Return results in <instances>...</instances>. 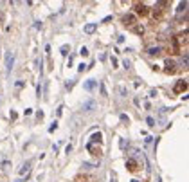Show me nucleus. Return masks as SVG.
<instances>
[{
	"instance_id": "5701e85b",
	"label": "nucleus",
	"mask_w": 189,
	"mask_h": 182,
	"mask_svg": "<svg viewBox=\"0 0 189 182\" xmlns=\"http://www.w3.org/2000/svg\"><path fill=\"white\" fill-rule=\"evenodd\" d=\"M56 128H58V123H56V121H54V123H52V125H51V126H49V132H54Z\"/></svg>"
},
{
	"instance_id": "9b49d317",
	"label": "nucleus",
	"mask_w": 189,
	"mask_h": 182,
	"mask_svg": "<svg viewBox=\"0 0 189 182\" xmlns=\"http://www.w3.org/2000/svg\"><path fill=\"white\" fill-rule=\"evenodd\" d=\"M131 31H133L135 32V34H144V26H142V23H135V26L133 27H131Z\"/></svg>"
},
{
	"instance_id": "bb28decb",
	"label": "nucleus",
	"mask_w": 189,
	"mask_h": 182,
	"mask_svg": "<svg viewBox=\"0 0 189 182\" xmlns=\"http://www.w3.org/2000/svg\"><path fill=\"white\" fill-rule=\"evenodd\" d=\"M78 70H79V72H83V70H87V65H83V63H81L79 67H78Z\"/></svg>"
},
{
	"instance_id": "2eb2a0df",
	"label": "nucleus",
	"mask_w": 189,
	"mask_h": 182,
	"mask_svg": "<svg viewBox=\"0 0 189 182\" xmlns=\"http://www.w3.org/2000/svg\"><path fill=\"white\" fill-rule=\"evenodd\" d=\"M31 171V162H25L22 166V170H20V175H25V173H29Z\"/></svg>"
},
{
	"instance_id": "f257e3e1",
	"label": "nucleus",
	"mask_w": 189,
	"mask_h": 182,
	"mask_svg": "<svg viewBox=\"0 0 189 182\" xmlns=\"http://www.w3.org/2000/svg\"><path fill=\"white\" fill-rule=\"evenodd\" d=\"M184 45H187V31L184 32V34H178L175 38H171V47H173L175 52H178Z\"/></svg>"
},
{
	"instance_id": "cd10ccee",
	"label": "nucleus",
	"mask_w": 189,
	"mask_h": 182,
	"mask_svg": "<svg viewBox=\"0 0 189 182\" xmlns=\"http://www.w3.org/2000/svg\"><path fill=\"white\" fill-rule=\"evenodd\" d=\"M63 114V106H58V110H56V115H61Z\"/></svg>"
},
{
	"instance_id": "c756f323",
	"label": "nucleus",
	"mask_w": 189,
	"mask_h": 182,
	"mask_svg": "<svg viewBox=\"0 0 189 182\" xmlns=\"http://www.w3.org/2000/svg\"><path fill=\"white\" fill-rule=\"evenodd\" d=\"M65 152H67V153H70V152H72V144H69L67 148H65Z\"/></svg>"
},
{
	"instance_id": "9d476101",
	"label": "nucleus",
	"mask_w": 189,
	"mask_h": 182,
	"mask_svg": "<svg viewBox=\"0 0 189 182\" xmlns=\"http://www.w3.org/2000/svg\"><path fill=\"white\" fill-rule=\"evenodd\" d=\"M101 141H103V134H101V132H96V134H92V137H90V143H101Z\"/></svg>"
},
{
	"instance_id": "a211bd4d",
	"label": "nucleus",
	"mask_w": 189,
	"mask_h": 182,
	"mask_svg": "<svg viewBox=\"0 0 189 182\" xmlns=\"http://www.w3.org/2000/svg\"><path fill=\"white\" fill-rule=\"evenodd\" d=\"M74 85H76V81H74V79H69L67 83H65V88H67V90H72Z\"/></svg>"
},
{
	"instance_id": "412c9836",
	"label": "nucleus",
	"mask_w": 189,
	"mask_h": 182,
	"mask_svg": "<svg viewBox=\"0 0 189 182\" xmlns=\"http://www.w3.org/2000/svg\"><path fill=\"white\" fill-rule=\"evenodd\" d=\"M110 182H117V175H115V171H112V173H110Z\"/></svg>"
},
{
	"instance_id": "7ed1b4c3",
	"label": "nucleus",
	"mask_w": 189,
	"mask_h": 182,
	"mask_svg": "<svg viewBox=\"0 0 189 182\" xmlns=\"http://www.w3.org/2000/svg\"><path fill=\"white\" fill-rule=\"evenodd\" d=\"M186 90H187V81L186 79H178L175 83V87H173V92L175 94H182V92H186Z\"/></svg>"
},
{
	"instance_id": "4be33fe9",
	"label": "nucleus",
	"mask_w": 189,
	"mask_h": 182,
	"mask_svg": "<svg viewBox=\"0 0 189 182\" xmlns=\"http://www.w3.org/2000/svg\"><path fill=\"white\" fill-rule=\"evenodd\" d=\"M117 65H119L117 58H113V56H112V67H113V69H117Z\"/></svg>"
},
{
	"instance_id": "dca6fc26",
	"label": "nucleus",
	"mask_w": 189,
	"mask_h": 182,
	"mask_svg": "<svg viewBox=\"0 0 189 182\" xmlns=\"http://www.w3.org/2000/svg\"><path fill=\"white\" fill-rule=\"evenodd\" d=\"M186 9H187V2H180L178 7H177V13H184Z\"/></svg>"
},
{
	"instance_id": "393cba45",
	"label": "nucleus",
	"mask_w": 189,
	"mask_h": 182,
	"mask_svg": "<svg viewBox=\"0 0 189 182\" xmlns=\"http://www.w3.org/2000/svg\"><path fill=\"white\" fill-rule=\"evenodd\" d=\"M146 121H148V125H150V126H155V119L153 117H148Z\"/></svg>"
},
{
	"instance_id": "7c9ffc66",
	"label": "nucleus",
	"mask_w": 189,
	"mask_h": 182,
	"mask_svg": "<svg viewBox=\"0 0 189 182\" xmlns=\"http://www.w3.org/2000/svg\"><path fill=\"white\" fill-rule=\"evenodd\" d=\"M131 182H139V180H131Z\"/></svg>"
},
{
	"instance_id": "6e6552de",
	"label": "nucleus",
	"mask_w": 189,
	"mask_h": 182,
	"mask_svg": "<svg viewBox=\"0 0 189 182\" xmlns=\"http://www.w3.org/2000/svg\"><path fill=\"white\" fill-rule=\"evenodd\" d=\"M126 168H128V171H137V170H139V166H137V161H133V159H128V161H126Z\"/></svg>"
},
{
	"instance_id": "1a4fd4ad",
	"label": "nucleus",
	"mask_w": 189,
	"mask_h": 182,
	"mask_svg": "<svg viewBox=\"0 0 189 182\" xmlns=\"http://www.w3.org/2000/svg\"><path fill=\"white\" fill-rule=\"evenodd\" d=\"M13 63H14V56H11V54H7L5 56V65H7V74L11 72V69H13Z\"/></svg>"
},
{
	"instance_id": "f03ea898",
	"label": "nucleus",
	"mask_w": 189,
	"mask_h": 182,
	"mask_svg": "<svg viewBox=\"0 0 189 182\" xmlns=\"http://www.w3.org/2000/svg\"><path fill=\"white\" fill-rule=\"evenodd\" d=\"M122 23H124V26H128V27L131 29V27H133L135 23H137V16H135L133 13H128V14L122 16Z\"/></svg>"
},
{
	"instance_id": "b1692460",
	"label": "nucleus",
	"mask_w": 189,
	"mask_h": 182,
	"mask_svg": "<svg viewBox=\"0 0 189 182\" xmlns=\"http://www.w3.org/2000/svg\"><path fill=\"white\" fill-rule=\"evenodd\" d=\"M99 90H101V96H106V88H104V85H103V83L99 85Z\"/></svg>"
},
{
	"instance_id": "a878e982",
	"label": "nucleus",
	"mask_w": 189,
	"mask_h": 182,
	"mask_svg": "<svg viewBox=\"0 0 189 182\" xmlns=\"http://www.w3.org/2000/svg\"><path fill=\"white\" fill-rule=\"evenodd\" d=\"M122 65H124V69H130V65H131V61H130V60H124V61H122Z\"/></svg>"
},
{
	"instance_id": "4468645a",
	"label": "nucleus",
	"mask_w": 189,
	"mask_h": 182,
	"mask_svg": "<svg viewBox=\"0 0 189 182\" xmlns=\"http://www.w3.org/2000/svg\"><path fill=\"white\" fill-rule=\"evenodd\" d=\"M96 27H97L96 23H87V26H85V29H83V31L87 32V34H92V32L96 31Z\"/></svg>"
},
{
	"instance_id": "39448f33",
	"label": "nucleus",
	"mask_w": 189,
	"mask_h": 182,
	"mask_svg": "<svg viewBox=\"0 0 189 182\" xmlns=\"http://www.w3.org/2000/svg\"><path fill=\"white\" fill-rule=\"evenodd\" d=\"M164 70H166L168 74H175L177 72V61L168 58V60H166V69H164Z\"/></svg>"
},
{
	"instance_id": "6ab92c4d",
	"label": "nucleus",
	"mask_w": 189,
	"mask_h": 182,
	"mask_svg": "<svg viewBox=\"0 0 189 182\" xmlns=\"http://www.w3.org/2000/svg\"><path fill=\"white\" fill-rule=\"evenodd\" d=\"M79 54H81V56H88V49H87V47H81V49H79Z\"/></svg>"
},
{
	"instance_id": "f3484780",
	"label": "nucleus",
	"mask_w": 189,
	"mask_h": 182,
	"mask_svg": "<svg viewBox=\"0 0 189 182\" xmlns=\"http://www.w3.org/2000/svg\"><path fill=\"white\" fill-rule=\"evenodd\" d=\"M69 51H70V45H61V49H60V52H61L63 56H67Z\"/></svg>"
},
{
	"instance_id": "423d86ee",
	"label": "nucleus",
	"mask_w": 189,
	"mask_h": 182,
	"mask_svg": "<svg viewBox=\"0 0 189 182\" xmlns=\"http://www.w3.org/2000/svg\"><path fill=\"white\" fill-rule=\"evenodd\" d=\"M87 150H88L90 153H92V155H97V157H99V155L103 153V150H101V146H96L94 143H88V144H87Z\"/></svg>"
},
{
	"instance_id": "f8f14e48",
	"label": "nucleus",
	"mask_w": 189,
	"mask_h": 182,
	"mask_svg": "<svg viewBox=\"0 0 189 182\" xmlns=\"http://www.w3.org/2000/svg\"><path fill=\"white\" fill-rule=\"evenodd\" d=\"M96 85H97V81H96V79H88L87 83H85V90H88V92H92V90L96 88Z\"/></svg>"
},
{
	"instance_id": "ddd939ff",
	"label": "nucleus",
	"mask_w": 189,
	"mask_h": 182,
	"mask_svg": "<svg viewBox=\"0 0 189 182\" xmlns=\"http://www.w3.org/2000/svg\"><path fill=\"white\" fill-rule=\"evenodd\" d=\"M96 108V101H87L85 105H83V110L85 112H92Z\"/></svg>"
},
{
	"instance_id": "aec40b11",
	"label": "nucleus",
	"mask_w": 189,
	"mask_h": 182,
	"mask_svg": "<svg viewBox=\"0 0 189 182\" xmlns=\"http://www.w3.org/2000/svg\"><path fill=\"white\" fill-rule=\"evenodd\" d=\"M119 94H121V96H128V90H126L124 87H119Z\"/></svg>"
},
{
	"instance_id": "0eeeda50",
	"label": "nucleus",
	"mask_w": 189,
	"mask_h": 182,
	"mask_svg": "<svg viewBox=\"0 0 189 182\" xmlns=\"http://www.w3.org/2000/svg\"><path fill=\"white\" fill-rule=\"evenodd\" d=\"M146 52H148V56H159L162 52V49L160 47H148Z\"/></svg>"
},
{
	"instance_id": "c85d7f7f",
	"label": "nucleus",
	"mask_w": 189,
	"mask_h": 182,
	"mask_svg": "<svg viewBox=\"0 0 189 182\" xmlns=\"http://www.w3.org/2000/svg\"><path fill=\"white\" fill-rule=\"evenodd\" d=\"M34 29H42V22H34Z\"/></svg>"
},
{
	"instance_id": "20e7f679",
	"label": "nucleus",
	"mask_w": 189,
	"mask_h": 182,
	"mask_svg": "<svg viewBox=\"0 0 189 182\" xmlns=\"http://www.w3.org/2000/svg\"><path fill=\"white\" fill-rule=\"evenodd\" d=\"M148 13H150V9H148V6L144 2H137L135 4V16L141 14V16H146Z\"/></svg>"
}]
</instances>
